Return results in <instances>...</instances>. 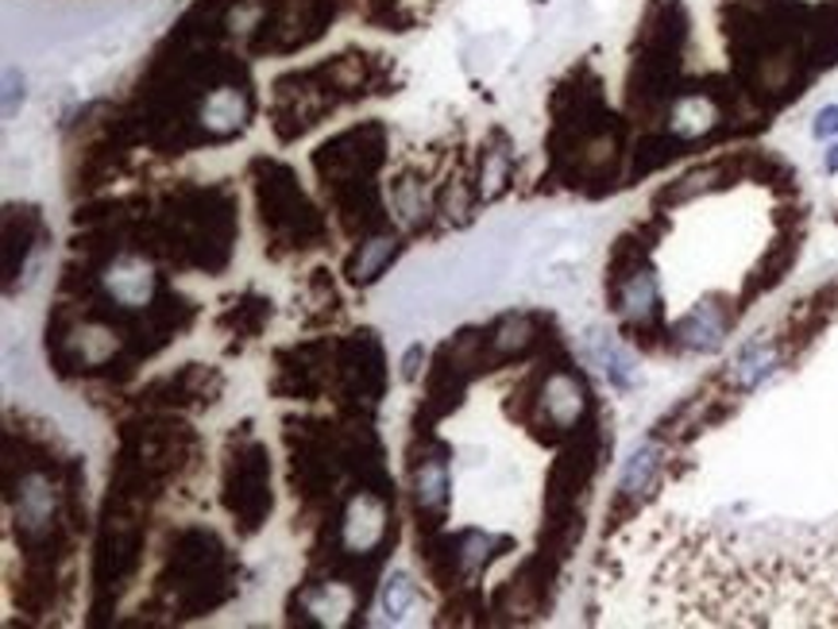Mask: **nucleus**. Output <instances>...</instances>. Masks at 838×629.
Segmentation results:
<instances>
[{"instance_id": "obj_1", "label": "nucleus", "mask_w": 838, "mask_h": 629, "mask_svg": "<svg viewBox=\"0 0 838 629\" xmlns=\"http://www.w3.org/2000/svg\"><path fill=\"white\" fill-rule=\"evenodd\" d=\"M611 301L626 329L638 332L641 340L661 336V282L649 263L611 271Z\"/></svg>"}, {"instance_id": "obj_2", "label": "nucleus", "mask_w": 838, "mask_h": 629, "mask_svg": "<svg viewBox=\"0 0 838 629\" xmlns=\"http://www.w3.org/2000/svg\"><path fill=\"white\" fill-rule=\"evenodd\" d=\"M588 406H591L588 382H583L576 371H553L545 379V387H541V397H538L541 417H545V425L553 432L580 429Z\"/></svg>"}, {"instance_id": "obj_3", "label": "nucleus", "mask_w": 838, "mask_h": 629, "mask_svg": "<svg viewBox=\"0 0 838 629\" xmlns=\"http://www.w3.org/2000/svg\"><path fill=\"white\" fill-rule=\"evenodd\" d=\"M731 324H734L731 309L722 306L719 298H707V301H699V306H692L688 313L669 329V340L684 352H715V348H722V340H727Z\"/></svg>"}, {"instance_id": "obj_4", "label": "nucleus", "mask_w": 838, "mask_h": 629, "mask_svg": "<svg viewBox=\"0 0 838 629\" xmlns=\"http://www.w3.org/2000/svg\"><path fill=\"white\" fill-rule=\"evenodd\" d=\"M661 467H664V448L661 440H641L630 455H626L623 472H618V510H638L649 495H653L657 479H661Z\"/></svg>"}, {"instance_id": "obj_5", "label": "nucleus", "mask_w": 838, "mask_h": 629, "mask_svg": "<svg viewBox=\"0 0 838 629\" xmlns=\"http://www.w3.org/2000/svg\"><path fill=\"white\" fill-rule=\"evenodd\" d=\"M722 120V108L715 105L711 93H676L669 112H664V132L676 143H696L707 132H715Z\"/></svg>"}, {"instance_id": "obj_6", "label": "nucleus", "mask_w": 838, "mask_h": 629, "mask_svg": "<svg viewBox=\"0 0 838 629\" xmlns=\"http://www.w3.org/2000/svg\"><path fill=\"white\" fill-rule=\"evenodd\" d=\"M780 364H784V352H780L777 340L754 336L746 340L739 348V356L727 364V387L739 390V394H750V390H757L765 379H772Z\"/></svg>"}, {"instance_id": "obj_7", "label": "nucleus", "mask_w": 838, "mask_h": 629, "mask_svg": "<svg viewBox=\"0 0 838 629\" xmlns=\"http://www.w3.org/2000/svg\"><path fill=\"white\" fill-rule=\"evenodd\" d=\"M588 352H591V359L603 367L606 379H611L614 387H618V390H630L634 387V379H638V371H634V359H630V352H626L623 344L611 336V332H591Z\"/></svg>"}, {"instance_id": "obj_8", "label": "nucleus", "mask_w": 838, "mask_h": 629, "mask_svg": "<svg viewBox=\"0 0 838 629\" xmlns=\"http://www.w3.org/2000/svg\"><path fill=\"white\" fill-rule=\"evenodd\" d=\"M445 487H449L445 464H425L422 472H417V506H425V510L440 506L445 502Z\"/></svg>"}, {"instance_id": "obj_9", "label": "nucleus", "mask_w": 838, "mask_h": 629, "mask_svg": "<svg viewBox=\"0 0 838 629\" xmlns=\"http://www.w3.org/2000/svg\"><path fill=\"white\" fill-rule=\"evenodd\" d=\"M382 603H387L390 618H399V614L414 603V588H410L406 575H394V583H387V598H382Z\"/></svg>"}, {"instance_id": "obj_10", "label": "nucleus", "mask_w": 838, "mask_h": 629, "mask_svg": "<svg viewBox=\"0 0 838 629\" xmlns=\"http://www.w3.org/2000/svg\"><path fill=\"white\" fill-rule=\"evenodd\" d=\"M812 135L815 140H835L838 135V105H823L812 120Z\"/></svg>"}, {"instance_id": "obj_11", "label": "nucleus", "mask_w": 838, "mask_h": 629, "mask_svg": "<svg viewBox=\"0 0 838 629\" xmlns=\"http://www.w3.org/2000/svg\"><path fill=\"white\" fill-rule=\"evenodd\" d=\"M823 170H827V175H838V143H830L827 155H823Z\"/></svg>"}]
</instances>
